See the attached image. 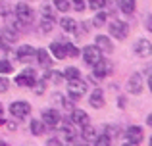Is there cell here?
Instances as JSON below:
<instances>
[{
    "instance_id": "cell-1",
    "label": "cell",
    "mask_w": 152,
    "mask_h": 146,
    "mask_svg": "<svg viewBox=\"0 0 152 146\" xmlns=\"http://www.w3.org/2000/svg\"><path fill=\"white\" fill-rule=\"evenodd\" d=\"M67 92H69L71 98H81L83 94L87 92V83L81 81V77H75V79H69V83H67Z\"/></svg>"
},
{
    "instance_id": "cell-2",
    "label": "cell",
    "mask_w": 152,
    "mask_h": 146,
    "mask_svg": "<svg viewBox=\"0 0 152 146\" xmlns=\"http://www.w3.org/2000/svg\"><path fill=\"white\" fill-rule=\"evenodd\" d=\"M15 19H18L21 25H29L33 21V10L27 6L25 2H19L15 6Z\"/></svg>"
},
{
    "instance_id": "cell-3",
    "label": "cell",
    "mask_w": 152,
    "mask_h": 146,
    "mask_svg": "<svg viewBox=\"0 0 152 146\" xmlns=\"http://www.w3.org/2000/svg\"><path fill=\"white\" fill-rule=\"evenodd\" d=\"M110 35L114 38H118V41H123V38L129 35V25H127L125 21H119V19H115V21L110 23Z\"/></svg>"
},
{
    "instance_id": "cell-4",
    "label": "cell",
    "mask_w": 152,
    "mask_h": 146,
    "mask_svg": "<svg viewBox=\"0 0 152 146\" xmlns=\"http://www.w3.org/2000/svg\"><path fill=\"white\" fill-rule=\"evenodd\" d=\"M83 60H85L89 65H94L98 60H102V50L98 48L96 44L85 46V48H83Z\"/></svg>"
},
{
    "instance_id": "cell-5",
    "label": "cell",
    "mask_w": 152,
    "mask_h": 146,
    "mask_svg": "<svg viewBox=\"0 0 152 146\" xmlns=\"http://www.w3.org/2000/svg\"><path fill=\"white\" fill-rule=\"evenodd\" d=\"M29 112H31V106L27 104V102H23V100L12 102V106H10V113H12L14 117H18V119L27 117V115H29Z\"/></svg>"
},
{
    "instance_id": "cell-6",
    "label": "cell",
    "mask_w": 152,
    "mask_h": 146,
    "mask_svg": "<svg viewBox=\"0 0 152 146\" xmlns=\"http://www.w3.org/2000/svg\"><path fill=\"white\" fill-rule=\"evenodd\" d=\"M35 79H37V73H35V69H23L21 73L15 77V85L19 86H31L35 83Z\"/></svg>"
},
{
    "instance_id": "cell-7",
    "label": "cell",
    "mask_w": 152,
    "mask_h": 146,
    "mask_svg": "<svg viewBox=\"0 0 152 146\" xmlns=\"http://www.w3.org/2000/svg\"><path fill=\"white\" fill-rule=\"evenodd\" d=\"M135 52H137V56L141 58H148L152 54V44L150 41H146V38H141V41L135 42Z\"/></svg>"
},
{
    "instance_id": "cell-8",
    "label": "cell",
    "mask_w": 152,
    "mask_h": 146,
    "mask_svg": "<svg viewBox=\"0 0 152 146\" xmlns=\"http://www.w3.org/2000/svg\"><path fill=\"white\" fill-rule=\"evenodd\" d=\"M42 121H45V125H50V127H56V125L60 123V112L54 108H48L42 112Z\"/></svg>"
},
{
    "instance_id": "cell-9",
    "label": "cell",
    "mask_w": 152,
    "mask_h": 146,
    "mask_svg": "<svg viewBox=\"0 0 152 146\" xmlns=\"http://www.w3.org/2000/svg\"><path fill=\"white\" fill-rule=\"evenodd\" d=\"M125 139H127L129 144H139L141 139H142V129L137 127V125H131V127L125 131Z\"/></svg>"
},
{
    "instance_id": "cell-10",
    "label": "cell",
    "mask_w": 152,
    "mask_h": 146,
    "mask_svg": "<svg viewBox=\"0 0 152 146\" xmlns=\"http://www.w3.org/2000/svg\"><path fill=\"white\" fill-rule=\"evenodd\" d=\"M110 71H112V65L108 64L106 60H98L96 64L93 65V73L96 75V79H104Z\"/></svg>"
},
{
    "instance_id": "cell-11",
    "label": "cell",
    "mask_w": 152,
    "mask_h": 146,
    "mask_svg": "<svg viewBox=\"0 0 152 146\" xmlns=\"http://www.w3.org/2000/svg\"><path fill=\"white\" fill-rule=\"evenodd\" d=\"M71 123L77 125V127H85V125H89V115L83 110H73L71 112Z\"/></svg>"
},
{
    "instance_id": "cell-12",
    "label": "cell",
    "mask_w": 152,
    "mask_h": 146,
    "mask_svg": "<svg viewBox=\"0 0 152 146\" xmlns=\"http://www.w3.org/2000/svg\"><path fill=\"white\" fill-rule=\"evenodd\" d=\"M33 56H35V48H33V46H29V44L19 46V50H18V60H19V62L27 64V62H29Z\"/></svg>"
},
{
    "instance_id": "cell-13",
    "label": "cell",
    "mask_w": 152,
    "mask_h": 146,
    "mask_svg": "<svg viewBox=\"0 0 152 146\" xmlns=\"http://www.w3.org/2000/svg\"><path fill=\"white\" fill-rule=\"evenodd\" d=\"M50 52H52V56L56 58V60H64V58L67 56L66 54V42H52L50 44Z\"/></svg>"
},
{
    "instance_id": "cell-14",
    "label": "cell",
    "mask_w": 152,
    "mask_h": 146,
    "mask_svg": "<svg viewBox=\"0 0 152 146\" xmlns=\"http://www.w3.org/2000/svg\"><path fill=\"white\" fill-rule=\"evenodd\" d=\"M89 104L93 106V108H96V110H100L102 106H104V94H102V90H100V89H94L93 92H91Z\"/></svg>"
},
{
    "instance_id": "cell-15",
    "label": "cell",
    "mask_w": 152,
    "mask_h": 146,
    "mask_svg": "<svg viewBox=\"0 0 152 146\" xmlns=\"http://www.w3.org/2000/svg\"><path fill=\"white\" fill-rule=\"evenodd\" d=\"M94 44H96L100 50H104V52H112V50H114V44H112L110 37H106V35H98L96 41H94Z\"/></svg>"
},
{
    "instance_id": "cell-16",
    "label": "cell",
    "mask_w": 152,
    "mask_h": 146,
    "mask_svg": "<svg viewBox=\"0 0 152 146\" xmlns=\"http://www.w3.org/2000/svg\"><path fill=\"white\" fill-rule=\"evenodd\" d=\"M35 56H37L39 64H41L42 68H50V65H52V60H50V54H48V50H45V48H39V50H35Z\"/></svg>"
},
{
    "instance_id": "cell-17",
    "label": "cell",
    "mask_w": 152,
    "mask_h": 146,
    "mask_svg": "<svg viewBox=\"0 0 152 146\" xmlns=\"http://www.w3.org/2000/svg\"><path fill=\"white\" fill-rule=\"evenodd\" d=\"M142 90V77L139 73H135L133 77L129 79V92H133V94H139Z\"/></svg>"
},
{
    "instance_id": "cell-18",
    "label": "cell",
    "mask_w": 152,
    "mask_h": 146,
    "mask_svg": "<svg viewBox=\"0 0 152 146\" xmlns=\"http://www.w3.org/2000/svg\"><path fill=\"white\" fill-rule=\"evenodd\" d=\"M60 27H62L64 31H67V33H71V31L77 29V23H75V19H71V17H62L60 19Z\"/></svg>"
},
{
    "instance_id": "cell-19",
    "label": "cell",
    "mask_w": 152,
    "mask_h": 146,
    "mask_svg": "<svg viewBox=\"0 0 152 146\" xmlns=\"http://www.w3.org/2000/svg\"><path fill=\"white\" fill-rule=\"evenodd\" d=\"M119 8H121L123 14L131 15L135 12V0H119Z\"/></svg>"
},
{
    "instance_id": "cell-20",
    "label": "cell",
    "mask_w": 152,
    "mask_h": 146,
    "mask_svg": "<svg viewBox=\"0 0 152 146\" xmlns=\"http://www.w3.org/2000/svg\"><path fill=\"white\" fill-rule=\"evenodd\" d=\"M83 139H85V142H94L96 140V131L89 125H85L83 127Z\"/></svg>"
},
{
    "instance_id": "cell-21",
    "label": "cell",
    "mask_w": 152,
    "mask_h": 146,
    "mask_svg": "<svg viewBox=\"0 0 152 146\" xmlns=\"http://www.w3.org/2000/svg\"><path fill=\"white\" fill-rule=\"evenodd\" d=\"M31 133H33L35 137L42 135V133H45V121H39V119H33V121H31Z\"/></svg>"
},
{
    "instance_id": "cell-22",
    "label": "cell",
    "mask_w": 152,
    "mask_h": 146,
    "mask_svg": "<svg viewBox=\"0 0 152 146\" xmlns=\"http://www.w3.org/2000/svg\"><path fill=\"white\" fill-rule=\"evenodd\" d=\"M81 75V71H79L77 68H73V65H69V68H66V71H64V77L66 79H75Z\"/></svg>"
},
{
    "instance_id": "cell-23",
    "label": "cell",
    "mask_w": 152,
    "mask_h": 146,
    "mask_svg": "<svg viewBox=\"0 0 152 146\" xmlns=\"http://www.w3.org/2000/svg\"><path fill=\"white\" fill-rule=\"evenodd\" d=\"M35 89V94H42L46 90V83H45V79H41V81H37V79H35V83L33 85H31Z\"/></svg>"
},
{
    "instance_id": "cell-24",
    "label": "cell",
    "mask_w": 152,
    "mask_h": 146,
    "mask_svg": "<svg viewBox=\"0 0 152 146\" xmlns=\"http://www.w3.org/2000/svg\"><path fill=\"white\" fill-rule=\"evenodd\" d=\"M66 54L71 58H77L79 56V48L75 44H71V42H66Z\"/></svg>"
},
{
    "instance_id": "cell-25",
    "label": "cell",
    "mask_w": 152,
    "mask_h": 146,
    "mask_svg": "<svg viewBox=\"0 0 152 146\" xmlns=\"http://www.w3.org/2000/svg\"><path fill=\"white\" fill-rule=\"evenodd\" d=\"M52 27H54V19L50 17H42V23H41V29L45 31V33H50Z\"/></svg>"
},
{
    "instance_id": "cell-26",
    "label": "cell",
    "mask_w": 152,
    "mask_h": 146,
    "mask_svg": "<svg viewBox=\"0 0 152 146\" xmlns=\"http://www.w3.org/2000/svg\"><path fill=\"white\" fill-rule=\"evenodd\" d=\"M42 79H52L54 83H58V81H62L64 79V73H58V71H50V73H45V77Z\"/></svg>"
},
{
    "instance_id": "cell-27",
    "label": "cell",
    "mask_w": 152,
    "mask_h": 146,
    "mask_svg": "<svg viewBox=\"0 0 152 146\" xmlns=\"http://www.w3.org/2000/svg\"><path fill=\"white\" fill-rule=\"evenodd\" d=\"M54 6L58 8L60 12H67L69 10V2H67V0H54Z\"/></svg>"
},
{
    "instance_id": "cell-28",
    "label": "cell",
    "mask_w": 152,
    "mask_h": 146,
    "mask_svg": "<svg viewBox=\"0 0 152 146\" xmlns=\"http://www.w3.org/2000/svg\"><path fill=\"white\" fill-rule=\"evenodd\" d=\"M91 10H100V8L106 6V0H89Z\"/></svg>"
},
{
    "instance_id": "cell-29",
    "label": "cell",
    "mask_w": 152,
    "mask_h": 146,
    "mask_svg": "<svg viewBox=\"0 0 152 146\" xmlns=\"http://www.w3.org/2000/svg\"><path fill=\"white\" fill-rule=\"evenodd\" d=\"M12 69L14 68H12V64L8 60H0V73H10Z\"/></svg>"
},
{
    "instance_id": "cell-30",
    "label": "cell",
    "mask_w": 152,
    "mask_h": 146,
    "mask_svg": "<svg viewBox=\"0 0 152 146\" xmlns=\"http://www.w3.org/2000/svg\"><path fill=\"white\" fill-rule=\"evenodd\" d=\"M106 15H108V14H96V15H94V19H93V23H94L96 27L104 25V23H106Z\"/></svg>"
},
{
    "instance_id": "cell-31",
    "label": "cell",
    "mask_w": 152,
    "mask_h": 146,
    "mask_svg": "<svg viewBox=\"0 0 152 146\" xmlns=\"http://www.w3.org/2000/svg\"><path fill=\"white\" fill-rule=\"evenodd\" d=\"M41 12H42V17L56 19V17H54V12H52V8H50V6H42V8H41Z\"/></svg>"
},
{
    "instance_id": "cell-32",
    "label": "cell",
    "mask_w": 152,
    "mask_h": 146,
    "mask_svg": "<svg viewBox=\"0 0 152 146\" xmlns=\"http://www.w3.org/2000/svg\"><path fill=\"white\" fill-rule=\"evenodd\" d=\"M71 6H73L77 12H83V10H85V2H83V0H71Z\"/></svg>"
},
{
    "instance_id": "cell-33",
    "label": "cell",
    "mask_w": 152,
    "mask_h": 146,
    "mask_svg": "<svg viewBox=\"0 0 152 146\" xmlns=\"http://www.w3.org/2000/svg\"><path fill=\"white\" fill-rule=\"evenodd\" d=\"M8 14H10V6H8L6 2H0V15L8 17Z\"/></svg>"
},
{
    "instance_id": "cell-34",
    "label": "cell",
    "mask_w": 152,
    "mask_h": 146,
    "mask_svg": "<svg viewBox=\"0 0 152 146\" xmlns=\"http://www.w3.org/2000/svg\"><path fill=\"white\" fill-rule=\"evenodd\" d=\"M8 86H10V81L6 77H0V92H6Z\"/></svg>"
},
{
    "instance_id": "cell-35",
    "label": "cell",
    "mask_w": 152,
    "mask_h": 146,
    "mask_svg": "<svg viewBox=\"0 0 152 146\" xmlns=\"http://www.w3.org/2000/svg\"><path fill=\"white\" fill-rule=\"evenodd\" d=\"M94 144H110V139H108V135H104L102 139H96V140H94Z\"/></svg>"
},
{
    "instance_id": "cell-36",
    "label": "cell",
    "mask_w": 152,
    "mask_h": 146,
    "mask_svg": "<svg viewBox=\"0 0 152 146\" xmlns=\"http://www.w3.org/2000/svg\"><path fill=\"white\" fill-rule=\"evenodd\" d=\"M6 48V41H4V37H0V50Z\"/></svg>"
},
{
    "instance_id": "cell-37",
    "label": "cell",
    "mask_w": 152,
    "mask_h": 146,
    "mask_svg": "<svg viewBox=\"0 0 152 146\" xmlns=\"http://www.w3.org/2000/svg\"><path fill=\"white\" fill-rule=\"evenodd\" d=\"M48 144H60V140H58V139H50Z\"/></svg>"
},
{
    "instance_id": "cell-38",
    "label": "cell",
    "mask_w": 152,
    "mask_h": 146,
    "mask_svg": "<svg viewBox=\"0 0 152 146\" xmlns=\"http://www.w3.org/2000/svg\"><path fill=\"white\" fill-rule=\"evenodd\" d=\"M0 125H4V119H2V117H0Z\"/></svg>"
},
{
    "instance_id": "cell-39",
    "label": "cell",
    "mask_w": 152,
    "mask_h": 146,
    "mask_svg": "<svg viewBox=\"0 0 152 146\" xmlns=\"http://www.w3.org/2000/svg\"><path fill=\"white\" fill-rule=\"evenodd\" d=\"M0 113H2V104H0Z\"/></svg>"
}]
</instances>
